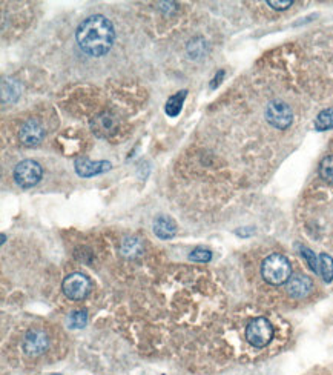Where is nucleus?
I'll list each match as a JSON object with an SVG mask.
<instances>
[{
  "label": "nucleus",
  "instance_id": "obj_11",
  "mask_svg": "<svg viewBox=\"0 0 333 375\" xmlns=\"http://www.w3.org/2000/svg\"><path fill=\"white\" fill-rule=\"evenodd\" d=\"M154 232L157 237L168 240L175 236L177 227L172 219H169V217H165V215H160L159 219H155L154 222Z\"/></svg>",
  "mask_w": 333,
  "mask_h": 375
},
{
  "label": "nucleus",
  "instance_id": "obj_13",
  "mask_svg": "<svg viewBox=\"0 0 333 375\" xmlns=\"http://www.w3.org/2000/svg\"><path fill=\"white\" fill-rule=\"evenodd\" d=\"M186 94H188L186 89H183V91L177 93L172 97H169L168 102H166V108H165L166 114L169 117H177L180 114V111L183 108V102H184V99H186Z\"/></svg>",
  "mask_w": 333,
  "mask_h": 375
},
{
  "label": "nucleus",
  "instance_id": "obj_7",
  "mask_svg": "<svg viewBox=\"0 0 333 375\" xmlns=\"http://www.w3.org/2000/svg\"><path fill=\"white\" fill-rule=\"evenodd\" d=\"M48 348V337L40 329H31L24 340V351L29 357L40 355Z\"/></svg>",
  "mask_w": 333,
  "mask_h": 375
},
{
  "label": "nucleus",
  "instance_id": "obj_17",
  "mask_svg": "<svg viewBox=\"0 0 333 375\" xmlns=\"http://www.w3.org/2000/svg\"><path fill=\"white\" fill-rule=\"evenodd\" d=\"M212 259V252L209 250H204V247H195L194 251L189 254V260L192 261H200V263H207Z\"/></svg>",
  "mask_w": 333,
  "mask_h": 375
},
{
  "label": "nucleus",
  "instance_id": "obj_20",
  "mask_svg": "<svg viewBox=\"0 0 333 375\" xmlns=\"http://www.w3.org/2000/svg\"><path fill=\"white\" fill-rule=\"evenodd\" d=\"M268 5L272 6L273 10H279L281 11V10H287L289 6H292L293 2H292V0H286V2H275V0H269Z\"/></svg>",
  "mask_w": 333,
  "mask_h": 375
},
{
  "label": "nucleus",
  "instance_id": "obj_5",
  "mask_svg": "<svg viewBox=\"0 0 333 375\" xmlns=\"http://www.w3.org/2000/svg\"><path fill=\"white\" fill-rule=\"evenodd\" d=\"M92 288L91 280L85 274L74 273L70 274L62 283L63 294L70 300H83Z\"/></svg>",
  "mask_w": 333,
  "mask_h": 375
},
{
  "label": "nucleus",
  "instance_id": "obj_12",
  "mask_svg": "<svg viewBox=\"0 0 333 375\" xmlns=\"http://www.w3.org/2000/svg\"><path fill=\"white\" fill-rule=\"evenodd\" d=\"M122 256L128 259H136L138 256H142L143 252V245L138 238H124L120 245Z\"/></svg>",
  "mask_w": 333,
  "mask_h": 375
},
{
  "label": "nucleus",
  "instance_id": "obj_6",
  "mask_svg": "<svg viewBox=\"0 0 333 375\" xmlns=\"http://www.w3.org/2000/svg\"><path fill=\"white\" fill-rule=\"evenodd\" d=\"M42 174V167L35 160L20 162L16 169H14V178H16V183L22 188L35 186L40 182Z\"/></svg>",
  "mask_w": 333,
  "mask_h": 375
},
{
  "label": "nucleus",
  "instance_id": "obj_1",
  "mask_svg": "<svg viewBox=\"0 0 333 375\" xmlns=\"http://www.w3.org/2000/svg\"><path fill=\"white\" fill-rule=\"evenodd\" d=\"M76 39L79 47L86 54L100 57L111 49L115 39L114 26L111 20L100 14L85 19L77 28Z\"/></svg>",
  "mask_w": 333,
  "mask_h": 375
},
{
  "label": "nucleus",
  "instance_id": "obj_8",
  "mask_svg": "<svg viewBox=\"0 0 333 375\" xmlns=\"http://www.w3.org/2000/svg\"><path fill=\"white\" fill-rule=\"evenodd\" d=\"M45 137V130L37 120H28L20 130V141L25 146H37Z\"/></svg>",
  "mask_w": 333,
  "mask_h": 375
},
{
  "label": "nucleus",
  "instance_id": "obj_16",
  "mask_svg": "<svg viewBox=\"0 0 333 375\" xmlns=\"http://www.w3.org/2000/svg\"><path fill=\"white\" fill-rule=\"evenodd\" d=\"M320 176L325 182H333V155L324 157L320 163Z\"/></svg>",
  "mask_w": 333,
  "mask_h": 375
},
{
  "label": "nucleus",
  "instance_id": "obj_10",
  "mask_svg": "<svg viewBox=\"0 0 333 375\" xmlns=\"http://www.w3.org/2000/svg\"><path fill=\"white\" fill-rule=\"evenodd\" d=\"M111 168L109 162H91L88 159H79L76 162V172L81 177H92L95 174H101Z\"/></svg>",
  "mask_w": 333,
  "mask_h": 375
},
{
  "label": "nucleus",
  "instance_id": "obj_9",
  "mask_svg": "<svg viewBox=\"0 0 333 375\" xmlns=\"http://www.w3.org/2000/svg\"><path fill=\"white\" fill-rule=\"evenodd\" d=\"M314 289V282L307 275H292L287 282V292L293 298H304Z\"/></svg>",
  "mask_w": 333,
  "mask_h": 375
},
{
  "label": "nucleus",
  "instance_id": "obj_14",
  "mask_svg": "<svg viewBox=\"0 0 333 375\" xmlns=\"http://www.w3.org/2000/svg\"><path fill=\"white\" fill-rule=\"evenodd\" d=\"M315 128L318 131H325L333 128V108L321 111L315 120Z\"/></svg>",
  "mask_w": 333,
  "mask_h": 375
},
{
  "label": "nucleus",
  "instance_id": "obj_3",
  "mask_svg": "<svg viewBox=\"0 0 333 375\" xmlns=\"http://www.w3.org/2000/svg\"><path fill=\"white\" fill-rule=\"evenodd\" d=\"M273 339V326L270 321L264 317L254 319L246 328V340L254 348L268 346Z\"/></svg>",
  "mask_w": 333,
  "mask_h": 375
},
{
  "label": "nucleus",
  "instance_id": "obj_4",
  "mask_svg": "<svg viewBox=\"0 0 333 375\" xmlns=\"http://www.w3.org/2000/svg\"><path fill=\"white\" fill-rule=\"evenodd\" d=\"M266 120L277 130H286L293 122V112L287 103L273 100L266 108Z\"/></svg>",
  "mask_w": 333,
  "mask_h": 375
},
{
  "label": "nucleus",
  "instance_id": "obj_15",
  "mask_svg": "<svg viewBox=\"0 0 333 375\" xmlns=\"http://www.w3.org/2000/svg\"><path fill=\"white\" fill-rule=\"evenodd\" d=\"M320 274L323 275L324 282L333 280V259L327 254H321L320 256Z\"/></svg>",
  "mask_w": 333,
  "mask_h": 375
},
{
  "label": "nucleus",
  "instance_id": "obj_2",
  "mask_svg": "<svg viewBox=\"0 0 333 375\" xmlns=\"http://www.w3.org/2000/svg\"><path fill=\"white\" fill-rule=\"evenodd\" d=\"M261 275L263 279L273 286L287 283L292 277V266L284 256L281 254H272V256L266 257L261 265Z\"/></svg>",
  "mask_w": 333,
  "mask_h": 375
},
{
  "label": "nucleus",
  "instance_id": "obj_18",
  "mask_svg": "<svg viewBox=\"0 0 333 375\" xmlns=\"http://www.w3.org/2000/svg\"><path fill=\"white\" fill-rule=\"evenodd\" d=\"M301 256L307 260V263L314 273H320V261H318L315 254L309 247H301Z\"/></svg>",
  "mask_w": 333,
  "mask_h": 375
},
{
  "label": "nucleus",
  "instance_id": "obj_19",
  "mask_svg": "<svg viewBox=\"0 0 333 375\" xmlns=\"http://www.w3.org/2000/svg\"><path fill=\"white\" fill-rule=\"evenodd\" d=\"M86 323H88L86 311H76L71 314V317H70L71 328H83Z\"/></svg>",
  "mask_w": 333,
  "mask_h": 375
}]
</instances>
